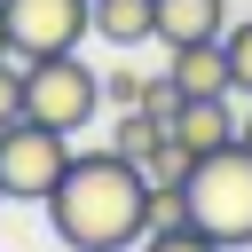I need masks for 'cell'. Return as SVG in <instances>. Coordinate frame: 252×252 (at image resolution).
Listing matches in <instances>:
<instances>
[{"label": "cell", "mask_w": 252, "mask_h": 252, "mask_svg": "<svg viewBox=\"0 0 252 252\" xmlns=\"http://www.w3.org/2000/svg\"><path fill=\"white\" fill-rule=\"evenodd\" d=\"M0 55H16V47H8V24H0Z\"/></svg>", "instance_id": "ac0fdd59"}, {"label": "cell", "mask_w": 252, "mask_h": 252, "mask_svg": "<svg viewBox=\"0 0 252 252\" xmlns=\"http://www.w3.org/2000/svg\"><path fill=\"white\" fill-rule=\"evenodd\" d=\"M236 142H244V150H252V110H244V118H236Z\"/></svg>", "instance_id": "e0dca14e"}, {"label": "cell", "mask_w": 252, "mask_h": 252, "mask_svg": "<svg viewBox=\"0 0 252 252\" xmlns=\"http://www.w3.org/2000/svg\"><path fill=\"white\" fill-rule=\"evenodd\" d=\"M189 220V197L181 189H150V228H181Z\"/></svg>", "instance_id": "2e32d148"}, {"label": "cell", "mask_w": 252, "mask_h": 252, "mask_svg": "<svg viewBox=\"0 0 252 252\" xmlns=\"http://www.w3.org/2000/svg\"><path fill=\"white\" fill-rule=\"evenodd\" d=\"M220 55H228V87H236V94H252V16L220 32Z\"/></svg>", "instance_id": "7c38bea8"}, {"label": "cell", "mask_w": 252, "mask_h": 252, "mask_svg": "<svg viewBox=\"0 0 252 252\" xmlns=\"http://www.w3.org/2000/svg\"><path fill=\"white\" fill-rule=\"evenodd\" d=\"M134 165H142V173H150V189H181V181H189V165H197V158H189V150H181V142H173V126H165V134H158V142H150V150H142V158H134Z\"/></svg>", "instance_id": "30bf717a"}, {"label": "cell", "mask_w": 252, "mask_h": 252, "mask_svg": "<svg viewBox=\"0 0 252 252\" xmlns=\"http://www.w3.org/2000/svg\"><path fill=\"white\" fill-rule=\"evenodd\" d=\"M0 24L16 63H39V55H71L94 32V0H0Z\"/></svg>", "instance_id": "5b68a950"}, {"label": "cell", "mask_w": 252, "mask_h": 252, "mask_svg": "<svg viewBox=\"0 0 252 252\" xmlns=\"http://www.w3.org/2000/svg\"><path fill=\"white\" fill-rule=\"evenodd\" d=\"M158 134H165V118L134 102V110H118V126H110V150H126V158H142V150H150Z\"/></svg>", "instance_id": "8fae6325"}, {"label": "cell", "mask_w": 252, "mask_h": 252, "mask_svg": "<svg viewBox=\"0 0 252 252\" xmlns=\"http://www.w3.org/2000/svg\"><path fill=\"white\" fill-rule=\"evenodd\" d=\"M228 32V0H158V39L189 47V39H220Z\"/></svg>", "instance_id": "52a82bcc"}, {"label": "cell", "mask_w": 252, "mask_h": 252, "mask_svg": "<svg viewBox=\"0 0 252 252\" xmlns=\"http://www.w3.org/2000/svg\"><path fill=\"white\" fill-rule=\"evenodd\" d=\"M63 173H71V134H55V126H39V118L0 126V197L47 205Z\"/></svg>", "instance_id": "277c9868"}, {"label": "cell", "mask_w": 252, "mask_h": 252, "mask_svg": "<svg viewBox=\"0 0 252 252\" xmlns=\"http://www.w3.org/2000/svg\"><path fill=\"white\" fill-rule=\"evenodd\" d=\"M102 94H110L118 110H134V102L150 94V79H142V71H102Z\"/></svg>", "instance_id": "9a60e30c"}, {"label": "cell", "mask_w": 252, "mask_h": 252, "mask_svg": "<svg viewBox=\"0 0 252 252\" xmlns=\"http://www.w3.org/2000/svg\"><path fill=\"white\" fill-rule=\"evenodd\" d=\"M94 110H102V71L79 63V47L24 63V118H39L55 134H79V126H94Z\"/></svg>", "instance_id": "3957f363"}, {"label": "cell", "mask_w": 252, "mask_h": 252, "mask_svg": "<svg viewBox=\"0 0 252 252\" xmlns=\"http://www.w3.org/2000/svg\"><path fill=\"white\" fill-rule=\"evenodd\" d=\"M134 252H228V244H213V236H205L197 220H181V228H150V236H142Z\"/></svg>", "instance_id": "4fadbf2b"}, {"label": "cell", "mask_w": 252, "mask_h": 252, "mask_svg": "<svg viewBox=\"0 0 252 252\" xmlns=\"http://www.w3.org/2000/svg\"><path fill=\"white\" fill-rule=\"evenodd\" d=\"M181 94H236L228 87V55H220V39H189V47H173V71H165Z\"/></svg>", "instance_id": "ba28073f"}, {"label": "cell", "mask_w": 252, "mask_h": 252, "mask_svg": "<svg viewBox=\"0 0 252 252\" xmlns=\"http://www.w3.org/2000/svg\"><path fill=\"white\" fill-rule=\"evenodd\" d=\"M165 126H173V142H181L189 158H213V150L236 142V102H228V94H181Z\"/></svg>", "instance_id": "8992f818"}, {"label": "cell", "mask_w": 252, "mask_h": 252, "mask_svg": "<svg viewBox=\"0 0 252 252\" xmlns=\"http://www.w3.org/2000/svg\"><path fill=\"white\" fill-rule=\"evenodd\" d=\"M0 205H8V197H0Z\"/></svg>", "instance_id": "d6986e66"}, {"label": "cell", "mask_w": 252, "mask_h": 252, "mask_svg": "<svg viewBox=\"0 0 252 252\" xmlns=\"http://www.w3.org/2000/svg\"><path fill=\"white\" fill-rule=\"evenodd\" d=\"M181 197H189V220H197L213 244H228V252L252 244V150H244V142L197 158L189 181H181Z\"/></svg>", "instance_id": "7a4b0ae2"}, {"label": "cell", "mask_w": 252, "mask_h": 252, "mask_svg": "<svg viewBox=\"0 0 252 252\" xmlns=\"http://www.w3.org/2000/svg\"><path fill=\"white\" fill-rule=\"evenodd\" d=\"M16 118H24V63L0 55V126H16Z\"/></svg>", "instance_id": "5bb4252c"}, {"label": "cell", "mask_w": 252, "mask_h": 252, "mask_svg": "<svg viewBox=\"0 0 252 252\" xmlns=\"http://www.w3.org/2000/svg\"><path fill=\"white\" fill-rule=\"evenodd\" d=\"M47 220L71 252H126L150 236V173L126 150H71V173L47 197Z\"/></svg>", "instance_id": "6da1fadb"}, {"label": "cell", "mask_w": 252, "mask_h": 252, "mask_svg": "<svg viewBox=\"0 0 252 252\" xmlns=\"http://www.w3.org/2000/svg\"><path fill=\"white\" fill-rule=\"evenodd\" d=\"M94 32L110 47H142L158 39V0H94Z\"/></svg>", "instance_id": "9c48e42d"}]
</instances>
